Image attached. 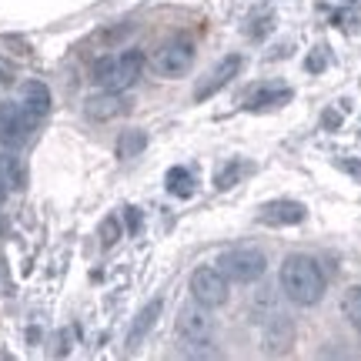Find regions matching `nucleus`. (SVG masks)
Instances as JSON below:
<instances>
[{"instance_id":"f257e3e1","label":"nucleus","mask_w":361,"mask_h":361,"mask_svg":"<svg viewBox=\"0 0 361 361\" xmlns=\"http://www.w3.org/2000/svg\"><path fill=\"white\" fill-rule=\"evenodd\" d=\"M281 291L298 308H311L324 298V271L311 255H288L281 264Z\"/></svg>"},{"instance_id":"f03ea898","label":"nucleus","mask_w":361,"mask_h":361,"mask_svg":"<svg viewBox=\"0 0 361 361\" xmlns=\"http://www.w3.org/2000/svg\"><path fill=\"white\" fill-rule=\"evenodd\" d=\"M144 54L141 51H121V54H104L90 67V80L104 90H128L137 84L144 74Z\"/></svg>"},{"instance_id":"7ed1b4c3","label":"nucleus","mask_w":361,"mask_h":361,"mask_svg":"<svg viewBox=\"0 0 361 361\" xmlns=\"http://www.w3.org/2000/svg\"><path fill=\"white\" fill-rule=\"evenodd\" d=\"M214 268L234 284H255L264 274L268 261H264V255H261L258 247H234V251L221 255Z\"/></svg>"},{"instance_id":"20e7f679","label":"nucleus","mask_w":361,"mask_h":361,"mask_svg":"<svg viewBox=\"0 0 361 361\" xmlns=\"http://www.w3.org/2000/svg\"><path fill=\"white\" fill-rule=\"evenodd\" d=\"M228 291H231V281L214 264H201L191 271V298L201 308H221L228 301Z\"/></svg>"},{"instance_id":"39448f33","label":"nucleus","mask_w":361,"mask_h":361,"mask_svg":"<svg viewBox=\"0 0 361 361\" xmlns=\"http://www.w3.org/2000/svg\"><path fill=\"white\" fill-rule=\"evenodd\" d=\"M194 51L191 40H168V44H161L151 57V71L161 74V78H180V74H188L194 67Z\"/></svg>"},{"instance_id":"423d86ee","label":"nucleus","mask_w":361,"mask_h":361,"mask_svg":"<svg viewBox=\"0 0 361 361\" xmlns=\"http://www.w3.org/2000/svg\"><path fill=\"white\" fill-rule=\"evenodd\" d=\"M34 117L27 114L20 101H0V144L4 147H20L34 130Z\"/></svg>"},{"instance_id":"0eeeda50","label":"nucleus","mask_w":361,"mask_h":361,"mask_svg":"<svg viewBox=\"0 0 361 361\" xmlns=\"http://www.w3.org/2000/svg\"><path fill=\"white\" fill-rule=\"evenodd\" d=\"M174 331H178L180 341H188V345H207L211 341V331H214V324L207 318V308H201L197 301L194 305H184L178 311V322H174Z\"/></svg>"},{"instance_id":"6e6552de","label":"nucleus","mask_w":361,"mask_h":361,"mask_svg":"<svg viewBox=\"0 0 361 361\" xmlns=\"http://www.w3.org/2000/svg\"><path fill=\"white\" fill-rule=\"evenodd\" d=\"M128 111H130V97L124 90H101V94L84 101V114L90 121H114V117L128 114Z\"/></svg>"},{"instance_id":"1a4fd4ad","label":"nucleus","mask_w":361,"mask_h":361,"mask_svg":"<svg viewBox=\"0 0 361 361\" xmlns=\"http://www.w3.org/2000/svg\"><path fill=\"white\" fill-rule=\"evenodd\" d=\"M305 218H308V207L301 204V201H291V197L268 201V204L258 211L261 224H274V228H281V224H301Z\"/></svg>"},{"instance_id":"9d476101","label":"nucleus","mask_w":361,"mask_h":361,"mask_svg":"<svg viewBox=\"0 0 361 361\" xmlns=\"http://www.w3.org/2000/svg\"><path fill=\"white\" fill-rule=\"evenodd\" d=\"M238 71H241V57H238V54H228V57H221V64L211 71V78L197 84L194 97H197V101H204V97H214L221 87H228V84H231V78L238 74Z\"/></svg>"},{"instance_id":"9b49d317","label":"nucleus","mask_w":361,"mask_h":361,"mask_svg":"<svg viewBox=\"0 0 361 361\" xmlns=\"http://www.w3.org/2000/svg\"><path fill=\"white\" fill-rule=\"evenodd\" d=\"M291 341H295L291 322H288L284 314H271L268 322H264V348H268L271 355H281V351L291 348Z\"/></svg>"},{"instance_id":"f8f14e48","label":"nucleus","mask_w":361,"mask_h":361,"mask_svg":"<svg viewBox=\"0 0 361 361\" xmlns=\"http://www.w3.org/2000/svg\"><path fill=\"white\" fill-rule=\"evenodd\" d=\"M20 104L27 107V114L40 121V117L51 111V90L47 84H40V80H27L24 87H20Z\"/></svg>"},{"instance_id":"ddd939ff","label":"nucleus","mask_w":361,"mask_h":361,"mask_svg":"<svg viewBox=\"0 0 361 361\" xmlns=\"http://www.w3.org/2000/svg\"><path fill=\"white\" fill-rule=\"evenodd\" d=\"M157 318H161V298H154L151 305H144L141 314L134 318V324H130V331H128V345H130V348H137V345H141V338L154 328Z\"/></svg>"},{"instance_id":"4468645a","label":"nucleus","mask_w":361,"mask_h":361,"mask_svg":"<svg viewBox=\"0 0 361 361\" xmlns=\"http://www.w3.org/2000/svg\"><path fill=\"white\" fill-rule=\"evenodd\" d=\"M295 97L288 87H261V90H255L251 97L245 101V107L247 111H268V107H278V104H288Z\"/></svg>"},{"instance_id":"2eb2a0df","label":"nucleus","mask_w":361,"mask_h":361,"mask_svg":"<svg viewBox=\"0 0 361 361\" xmlns=\"http://www.w3.org/2000/svg\"><path fill=\"white\" fill-rule=\"evenodd\" d=\"M341 314L348 318V324L355 331H361V284H351L345 298H341Z\"/></svg>"},{"instance_id":"dca6fc26","label":"nucleus","mask_w":361,"mask_h":361,"mask_svg":"<svg viewBox=\"0 0 361 361\" xmlns=\"http://www.w3.org/2000/svg\"><path fill=\"white\" fill-rule=\"evenodd\" d=\"M0 178H4V184H7L11 191H20V188H24V168H20V161L13 154H0Z\"/></svg>"},{"instance_id":"f3484780","label":"nucleus","mask_w":361,"mask_h":361,"mask_svg":"<svg viewBox=\"0 0 361 361\" xmlns=\"http://www.w3.org/2000/svg\"><path fill=\"white\" fill-rule=\"evenodd\" d=\"M144 144H147V134H144V130H124L121 141H117V157H121V161L137 157L144 151Z\"/></svg>"},{"instance_id":"a211bd4d","label":"nucleus","mask_w":361,"mask_h":361,"mask_svg":"<svg viewBox=\"0 0 361 361\" xmlns=\"http://www.w3.org/2000/svg\"><path fill=\"white\" fill-rule=\"evenodd\" d=\"M191 184H194V178H191V171L188 168H171L168 171V191L171 194H191Z\"/></svg>"},{"instance_id":"6ab92c4d","label":"nucleus","mask_w":361,"mask_h":361,"mask_svg":"<svg viewBox=\"0 0 361 361\" xmlns=\"http://www.w3.org/2000/svg\"><path fill=\"white\" fill-rule=\"evenodd\" d=\"M121 238V224H117V218H104L101 221V245L111 247Z\"/></svg>"},{"instance_id":"aec40b11","label":"nucleus","mask_w":361,"mask_h":361,"mask_svg":"<svg viewBox=\"0 0 361 361\" xmlns=\"http://www.w3.org/2000/svg\"><path fill=\"white\" fill-rule=\"evenodd\" d=\"M335 168H341L345 174H351L361 184V161H355V157H335Z\"/></svg>"},{"instance_id":"412c9836","label":"nucleus","mask_w":361,"mask_h":361,"mask_svg":"<svg viewBox=\"0 0 361 361\" xmlns=\"http://www.w3.org/2000/svg\"><path fill=\"white\" fill-rule=\"evenodd\" d=\"M7 191H11V188H7V184H4V178H0V201H4V197H7Z\"/></svg>"},{"instance_id":"4be33fe9","label":"nucleus","mask_w":361,"mask_h":361,"mask_svg":"<svg viewBox=\"0 0 361 361\" xmlns=\"http://www.w3.org/2000/svg\"><path fill=\"white\" fill-rule=\"evenodd\" d=\"M345 4H361V0H345Z\"/></svg>"}]
</instances>
